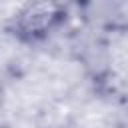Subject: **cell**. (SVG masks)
Segmentation results:
<instances>
[{
	"label": "cell",
	"instance_id": "6da1fadb",
	"mask_svg": "<svg viewBox=\"0 0 128 128\" xmlns=\"http://www.w3.org/2000/svg\"><path fill=\"white\" fill-rule=\"evenodd\" d=\"M66 22L62 0H26L10 22V32L24 44H36L52 36Z\"/></svg>",
	"mask_w": 128,
	"mask_h": 128
},
{
	"label": "cell",
	"instance_id": "7a4b0ae2",
	"mask_svg": "<svg viewBox=\"0 0 128 128\" xmlns=\"http://www.w3.org/2000/svg\"><path fill=\"white\" fill-rule=\"evenodd\" d=\"M2 104H4V86L0 82V110H2Z\"/></svg>",
	"mask_w": 128,
	"mask_h": 128
},
{
	"label": "cell",
	"instance_id": "3957f363",
	"mask_svg": "<svg viewBox=\"0 0 128 128\" xmlns=\"http://www.w3.org/2000/svg\"><path fill=\"white\" fill-rule=\"evenodd\" d=\"M78 2H80V0H78ZM82 2H88V0H82Z\"/></svg>",
	"mask_w": 128,
	"mask_h": 128
}]
</instances>
